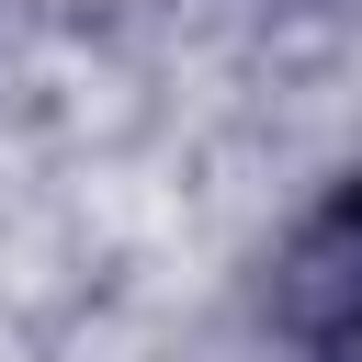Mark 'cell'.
Masks as SVG:
<instances>
[{
	"label": "cell",
	"instance_id": "obj_1",
	"mask_svg": "<svg viewBox=\"0 0 362 362\" xmlns=\"http://www.w3.org/2000/svg\"><path fill=\"white\" fill-rule=\"evenodd\" d=\"M272 317L305 362H362V181H339L294 226V249L272 272Z\"/></svg>",
	"mask_w": 362,
	"mask_h": 362
}]
</instances>
